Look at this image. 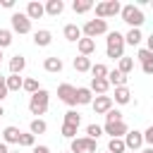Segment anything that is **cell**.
Returning <instances> with one entry per match:
<instances>
[{"label":"cell","instance_id":"cell-9","mask_svg":"<svg viewBox=\"0 0 153 153\" xmlns=\"http://www.w3.org/2000/svg\"><path fill=\"white\" fill-rule=\"evenodd\" d=\"M103 131H105L110 139H124L127 131H129V127H127L124 120H122V122H105V124H103Z\"/></svg>","mask_w":153,"mask_h":153},{"label":"cell","instance_id":"cell-6","mask_svg":"<svg viewBox=\"0 0 153 153\" xmlns=\"http://www.w3.org/2000/svg\"><path fill=\"white\" fill-rule=\"evenodd\" d=\"M10 24H12V33H31V19L26 17V12H12L10 17Z\"/></svg>","mask_w":153,"mask_h":153},{"label":"cell","instance_id":"cell-17","mask_svg":"<svg viewBox=\"0 0 153 153\" xmlns=\"http://www.w3.org/2000/svg\"><path fill=\"white\" fill-rule=\"evenodd\" d=\"M76 48H79V55H84V57H88V55H93L96 53V41L93 38H81L79 43H76Z\"/></svg>","mask_w":153,"mask_h":153},{"label":"cell","instance_id":"cell-11","mask_svg":"<svg viewBox=\"0 0 153 153\" xmlns=\"http://www.w3.org/2000/svg\"><path fill=\"white\" fill-rule=\"evenodd\" d=\"M112 96H96L93 98V103H91V108L96 110V115H105L108 110H112Z\"/></svg>","mask_w":153,"mask_h":153},{"label":"cell","instance_id":"cell-21","mask_svg":"<svg viewBox=\"0 0 153 153\" xmlns=\"http://www.w3.org/2000/svg\"><path fill=\"white\" fill-rule=\"evenodd\" d=\"M108 81H110V86H115V88H120V86H127V74H122V72L115 67V69H110V74H108Z\"/></svg>","mask_w":153,"mask_h":153},{"label":"cell","instance_id":"cell-51","mask_svg":"<svg viewBox=\"0 0 153 153\" xmlns=\"http://www.w3.org/2000/svg\"><path fill=\"white\" fill-rule=\"evenodd\" d=\"M10 153H19V151H10Z\"/></svg>","mask_w":153,"mask_h":153},{"label":"cell","instance_id":"cell-52","mask_svg":"<svg viewBox=\"0 0 153 153\" xmlns=\"http://www.w3.org/2000/svg\"><path fill=\"white\" fill-rule=\"evenodd\" d=\"M151 7H153V0H151Z\"/></svg>","mask_w":153,"mask_h":153},{"label":"cell","instance_id":"cell-20","mask_svg":"<svg viewBox=\"0 0 153 153\" xmlns=\"http://www.w3.org/2000/svg\"><path fill=\"white\" fill-rule=\"evenodd\" d=\"M26 67V57L24 55H12L10 57V74H22Z\"/></svg>","mask_w":153,"mask_h":153},{"label":"cell","instance_id":"cell-49","mask_svg":"<svg viewBox=\"0 0 153 153\" xmlns=\"http://www.w3.org/2000/svg\"><path fill=\"white\" fill-rule=\"evenodd\" d=\"M127 153H141V151H127Z\"/></svg>","mask_w":153,"mask_h":153},{"label":"cell","instance_id":"cell-41","mask_svg":"<svg viewBox=\"0 0 153 153\" xmlns=\"http://www.w3.org/2000/svg\"><path fill=\"white\" fill-rule=\"evenodd\" d=\"M143 143H148V146H153V124L143 131Z\"/></svg>","mask_w":153,"mask_h":153},{"label":"cell","instance_id":"cell-47","mask_svg":"<svg viewBox=\"0 0 153 153\" xmlns=\"http://www.w3.org/2000/svg\"><path fill=\"white\" fill-rule=\"evenodd\" d=\"M141 153H153V146H148V148H141Z\"/></svg>","mask_w":153,"mask_h":153},{"label":"cell","instance_id":"cell-34","mask_svg":"<svg viewBox=\"0 0 153 153\" xmlns=\"http://www.w3.org/2000/svg\"><path fill=\"white\" fill-rule=\"evenodd\" d=\"M65 124H74V127H79V124H81V115H79L76 110H67V112H65Z\"/></svg>","mask_w":153,"mask_h":153},{"label":"cell","instance_id":"cell-3","mask_svg":"<svg viewBox=\"0 0 153 153\" xmlns=\"http://www.w3.org/2000/svg\"><path fill=\"white\" fill-rule=\"evenodd\" d=\"M48 105H50V93H48L45 88H41L38 93H33V96L29 98V110H31V115H36V117L45 115V112H48Z\"/></svg>","mask_w":153,"mask_h":153},{"label":"cell","instance_id":"cell-36","mask_svg":"<svg viewBox=\"0 0 153 153\" xmlns=\"http://www.w3.org/2000/svg\"><path fill=\"white\" fill-rule=\"evenodd\" d=\"M76 129H79V127H74V124H65V122H62V129H60V131H62L65 139L72 141V139H76Z\"/></svg>","mask_w":153,"mask_h":153},{"label":"cell","instance_id":"cell-10","mask_svg":"<svg viewBox=\"0 0 153 153\" xmlns=\"http://www.w3.org/2000/svg\"><path fill=\"white\" fill-rule=\"evenodd\" d=\"M124 143H127V151H141L143 148V131L129 129L127 136H124Z\"/></svg>","mask_w":153,"mask_h":153},{"label":"cell","instance_id":"cell-2","mask_svg":"<svg viewBox=\"0 0 153 153\" xmlns=\"http://www.w3.org/2000/svg\"><path fill=\"white\" fill-rule=\"evenodd\" d=\"M120 17H122V22H124V24H129V29H141V24L146 22L141 5H134V2H131V5H122Z\"/></svg>","mask_w":153,"mask_h":153},{"label":"cell","instance_id":"cell-54","mask_svg":"<svg viewBox=\"0 0 153 153\" xmlns=\"http://www.w3.org/2000/svg\"><path fill=\"white\" fill-rule=\"evenodd\" d=\"M105 153H108V151H105Z\"/></svg>","mask_w":153,"mask_h":153},{"label":"cell","instance_id":"cell-50","mask_svg":"<svg viewBox=\"0 0 153 153\" xmlns=\"http://www.w3.org/2000/svg\"><path fill=\"white\" fill-rule=\"evenodd\" d=\"M0 65H2V50H0Z\"/></svg>","mask_w":153,"mask_h":153},{"label":"cell","instance_id":"cell-33","mask_svg":"<svg viewBox=\"0 0 153 153\" xmlns=\"http://www.w3.org/2000/svg\"><path fill=\"white\" fill-rule=\"evenodd\" d=\"M24 91L26 93H38L41 91V86H38V79H33V76H29V79H24Z\"/></svg>","mask_w":153,"mask_h":153},{"label":"cell","instance_id":"cell-48","mask_svg":"<svg viewBox=\"0 0 153 153\" xmlns=\"http://www.w3.org/2000/svg\"><path fill=\"white\" fill-rule=\"evenodd\" d=\"M2 115H5V108H2V105H0V117H2Z\"/></svg>","mask_w":153,"mask_h":153},{"label":"cell","instance_id":"cell-12","mask_svg":"<svg viewBox=\"0 0 153 153\" xmlns=\"http://www.w3.org/2000/svg\"><path fill=\"white\" fill-rule=\"evenodd\" d=\"M43 14H45V5H43V2L31 0V2L26 5V17H29V19H41Z\"/></svg>","mask_w":153,"mask_h":153},{"label":"cell","instance_id":"cell-43","mask_svg":"<svg viewBox=\"0 0 153 153\" xmlns=\"http://www.w3.org/2000/svg\"><path fill=\"white\" fill-rule=\"evenodd\" d=\"M0 7H5V10H12V7H14V0H0Z\"/></svg>","mask_w":153,"mask_h":153},{"label":"cell","instance_id":"cell-19","mask_svg":"<svg viewBox=\"0 0 153 153\" xmlns=\"http://www.w3.org/2000/svg\"><path fill=\"white\" fill-rule=\"evenodd\" d=\"M19 136H22V131H19V127H5L2 129V141L10 146V143H19Z\"/></svg>","mask_w":153,"mask_h":153},{"label":"cell","instance_id":"cell-44","mask_svg":"<svg viewBox=\"0 0 153 153\" xmlns=\"http://www.w3.org/2000/svg\"><path fill=\"white\" fill-rule=\"evenodd\" d=\"M146 48L153 53V33H148V36H146Z\"/></svg>","mask_w":153,"mask_h":153},{"label":"cell","instance_id":"cell-37","mask_svg":"<svg viewBox=\"0 0 153 153\" xmlns=\"http://www.w3.org/2000/svg\"><path fill=\"white\" fill-rule=\"evenodd\" d=\"M19 146H24V148H33L36 146V136L29 131V134H22L19 136Z\"/></svg>","mask_w":153,"mask_h":153},{"label":"cell","instance_id":"cell-35","mask_svg":"<svg viewBox=\"0 0 153 153\" xmlns=\"http://www.w3.org/2000/svg\"><path fill=\"white\" fill-rule=\"evenodd\" d=\"M103 134H105V131H103L100 124H88V127H86V136H88V139H96V141H98V136H103Z\"/></svg>","mask_w":153,"mask_h":153},{"label":"cell","instance_id":"cell-22","mask_svg":"<svg viewBox=\"0 0 153 153\" xmlns=\"http://www.w3.org/2000/svg\"><path fill=\"white\" fill-rule=\"evenodd\" d=\"M62 12H65V2H62V0H48V2H45V14L60 17Z\"/></svg>","mask_w":153,"mask_h":153},{"label":"cell","instance_id":"cell-38","mask_svg":"<svg viewBox=\"0 0 153 153\" xmlns=\"http://www.w3.org/2000/svg\"><path fill=\"white\" fill-rule=\"evenodd\" d=\"M105 122H122V112H120L117 108L108 110V112H105Z\"/></svg>","mask_w":153,"mask_h":153},{"label":"cell","instance_id":"cell-45","mask_svg":"<svg viewBox=\"0 0 153 153\" xmlns=\"http://www.w3.org/2000/svg\"><path fill=\"white\" fill-rule=\"evenodd\" d=\"M33 153H50L48 146H33Z\"/></svg>","mask_w":153,"mask_h":153},{"label":"cell","instance_id":"cell-29","mask_svg":"<svg viewBox=\"0 0 153 153\" xmlns=\"http://www.w3.org/2000/svg\"><path fill=\"white\" fill-rule=\"evenodd\" d=\"M91 74H93V79H108V74H110V69L103 65V62H96L93 67H91Z\"/></svg>","mask_w":153,"mask_h":153},{"label":"cell","instance_id":"cell-53","mask_svg":"<svg viewBox=\"0 0 153 153\" xmlns=\"http://www.w3.org/2000/svg\"><path fill=\"white\" fill-rule=\"evenodd\" d=\"M67 153H69V151H67Z\"/></svg>","mask_w":153,"mask_h":153},{"label":"cell","instance_id":"cell-30","mask_svg":"<svg viewBox=\"0 0 153 153\" xmlns=\"http://www.w3.org/2000/svg\"><path fill=\"white\" fill-rule=\"evenodd\" d=\"M19 88H24V79L19 74H10L7 76V91H19Z\"/></svg>","mask_w":153,"mask_h":153},{"label":"cell","instance_id":"cell-7","mask_svg":"<svg viewBox=\"0 0 153 153\" xmlns=\"http://www.w3.org/2000/svg\"><path fill=\"white\" fill-rule=\"evenodd\" d=\"M120 12H122V5L117 0H105V2L96 5V19H108V17H115Z\"/></svg>","mask_w":153,"mask_h":153},{"label":"cell","instance_id":"cell-26","mask_svg":"<svg viewBox=\"0 0 153 153\" xmlns=\"http://www.w3.org/2000/svg\"><path fill=\"white\" fill-rule=\"evenodd\" d=\"M96 5L91 2V0H74L72 2V10H74V14H84V12H91Z\"/></svg>","mask_w":153,"mask_h":153},{"label":"cell","instance_id":"cell-24","mask_svg":"<svg viewBox=\"0 0 153 153\" xmlns=\"http://www.w3.org/2000/svg\"><path fill=\"white\" fill-rule=\"evenodd\" d=\"M124 41H127V45H141V41H143L141 29H129V31L124 33Z\"/></svg>","mask_w":153,"mask_h":153},{"label":"cell","instance_id":"cell-42","mask_svg":"<svg viewBox=\"0 0 153 153\" xmlns=\"http://www.w3.org/2000/svg\"><path fill=\"white\" fill-rule=\"evenodd\" d=\"M141 69H143V74H153V60H151V62H143Z\"/></svg>","mask_w":153,"mask_h":153},{"label":"cell","instance_id":"cell-15","mask_svg":"<svg viewBox=\"0 0 153 153\" xmlns=\"http://www.w3.org/2000/svg\"><path fill=\"white\" fill-rule=\"evenodd\" d=\"M96 96H108V91H110V81L108 79H93L91 76V86H88Z\"/></svg>","mask_w":153,"mask_h":153},{"label":"cell","instance_id":"cell-4","mask_svg":"<svg viewBox=\"0 0 153 153\" xmlns=\"http://www.w3.org/2000/svg\"><path fill=\"white\" fill-rule=\"evenodd\" d=\"M81 33L86 38H98V36H108V22L105 19H86V24L81 26Z\"/></svg>","mask_w":153,"mask_h":153},{"label":"cell","instance_id":"cell-8","mask_svg":"<svg viewBox=\"0 0 153 153\" xmlns=\"http://www.w3.org/2000/svg\"><path fill=\"white\" fill-rule=\"evenodd\" d=\"M57 98H60L65 105L74 108V105H76V86H72V84H60V86H57Z\"/></svg>","mask_w":153,"mask_h":153},{"label":"cell","instance_id":"cell-39","mask_svg":"<svg viewBox=\"0 0 153 153\" xmlns=\"http://www.w3.org/2000/svg\"><path fill=\"white\" fill-rule=\"evenodd\" d=\"M136 57H139V62L143 65V62H151V60H153V53H151L148 48H141V50L136 53Z\"/></svg>","mask_w":153,"mask_h":153},{"label":"cell","instance_id":"cell-14","mask_svg":"<svg viewBox=\"0 0 153 153\" xmlns=\"http://www.w3.org/2000/svg\"><path fill=\"white\" fill-rule=\"evenodd\" d=\"M33 43H36L38 48H48V45L53 43V33H50L48 29H38V31H33Z\"/></svg>","mask_w":153,"mask_h":153},{"label":"cell","instance_id":"cell-27","mask_svg":"<svg viewBox=\"0 0 153 153\" xmlns=\"http://www.w3.org/2000/svg\"><path fill=\"white\" fill-rule=\"evenodd\" d=\"M29 131L36 136V134H45L48 131V124H45V120H41V117H36V120H31V124H29Z\"/></svg>","mask_w":153,"mask_h":153},{"label":"cell","instance_id":"cell-23","mask_svg":"<svg viewBox=\"0 0 153 153\" xmlns=\"http://www.w3.org/2000/svg\"><path fill=\"white\" fill-rule=\"evenodd\" d=\"M112 100L117 105H127V103H131V91L127 86H120V88H115V98Z\"/></svg>","mask_w":153,"mask_h":153},{"label":"cell","instance_id":"cell-32","mask_svg":"<svg viewBox=\"0 0 153 153\" xmlns=\"http://www.w3.org/2000/svg\"><path fill=\"white\" fill-rule=\"evenodd\" d=\"M117 69H120L122 74H129V72L134 69V57H122V60H117Z\"/></svg>","mask_w":153,"mask_h":153},{"label":"cell","instance_id":"cell-16","mask_svg":"<svg viewBox=\"0 0 153 153\" xmlns=\"http://www.w3.org/2000/svg\"><path fill=\"white\" fill-rule=\"evenodd\" d=\"M93 91L88 88V86H79L76 88V105H91L93 103Z\"/></svg>","mask_w":153,"mask_h":153},{"label":"cell","instance_id":"cell-46","mask_svg":"<svg viewBox=\"0 0 153 153\" xmlns=\"http://www.w3.org/2000/svg\"><path fill=\"white\" fill-rule=\"evenodd\" d=\"M0 153H10V148H7V143H5V141H0Z\"/></svg>","mask_w":153,"mask_h":153},{"label":"cell","instance_id":"cell-28","mask_svg":"<svg viewBox=\"0 0 153 153\" xmlns=\"http://www.w3.org/2000/svg\"><path fill=\"white\" fill-rule=\"evenodd\" d=\"M108 153H127L124 139H110L108 141Z\"/></svg>","mask_w":153,"mask_h":153},{"label":"cell","instance_id":"cell-13","mask_svg":"<svg viewBox=\"0 0 153 153\" xmlns=\"http://www.w3.org/2000/svg\"><path fill=\"white\" fill-rule=\"evenodd\" d=\"M62 33H65V38H67V41H72V43H79V41L84 38V33H81V26H76V24H65Z\"/></svg>","mask_w":153,"mask_h":153},{"label":"cell","instance_id":"cell-31","mask_svg":"<svg viewBox=\"0 0 153 153\" xmlns=\"http://www.w3.org/2000/svg\"><path fill=\"white\" fill-rule=\"evenodd\" d=\"M12 29H0V50H5V48H10L12 45Z\"/></svg>","mask_w":153,"mask_h":153},{"label":"cell","instance_id":"cell-5","mask_svg":"<svg viewBox=\"0 0 153 153\" xmlns=\"http://www.w3.org/2000/svg\"><path fill=\"white\" fill-rule=\"evenodd\" d=\"M98 143L96 139H88V136H76L69 141V153H96Z\"/></svg>","mask_w":153,"mask_h":153},{"label":"cell","instance_id":"cell-40","mask_svg":"<svg viewBox=\"0 0 153 153\" xmlns=\"http://www.w3.org/2000/svg\"><path fill=\"white\" fill-rule=\"evenodd\" d=\"M7 93H10V91H7V76L0 74V103L7 98Z\"/></svg>","mask_w":153,"mask_h":153},{"label":"cell","instance_id":"cell-25","mask_svg":"<svg viewBox=\"0 0 153 153\" xmlns=\"http://www.w3.org/2000/svg\"><path fill=\"white\" fill-rule=\"evenodd\" d=\"M72 65H74V69L81 72V74H84V72H91V67H93V65H91V57H84V55H76Z\"/></svg>","mask_w":153,"mask_h":153},{"label":"cell","instance_id":"cell-1","mask_svg":"<svg viewBox=\"0 0 153 153\" xmlns=\"http://www.w3.org/2000/svg\"><path fill=\"white\" fill-rule=\"evenodd\" d=\"M124 33L120 31H108V38H105V55L112 57V60H122L124 57Z\"/></svg>","mask_w":153,"mask_h":153},{"label":"cell","instance_id":"cell-18","mask_svg":"<svg viewBox=\"0 0 153 153\" xmlns=\"http://www.w3.org/2000/svg\"><path fill=\"white\" fill-rule=\"evenodd\" d=\"M62 67H65V65H62V60H60V57H55V55L43 60V69H45V72H50V74H60V72H62Z\"/></svg>","mask_w":153,"mask_h":153}]
</instances>
